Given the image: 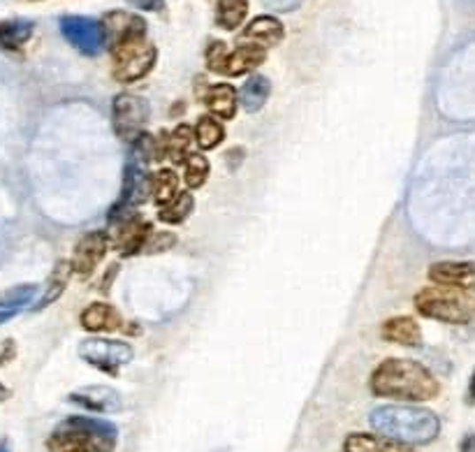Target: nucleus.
<instances>
[{
	"instance_id": "1",
	"label": "nucleus",
	"mask_w": 475,
	"mask_h": 452,
	"mask_svg": "<svg viewBox=\"0 0 475 452\" xmlns=\"http://www.w3.org/2000/svg\"><path fill=\"white\" fill-rule=\"evenodd\" d=\"M372 392L376 397L396 402H432L439 397L441 386L436 376L420 362L390 357L380 362L372 373Z\"/></svg>"
},
{
	"instance_id": "2",
	"label": "nucleus",
	"mask_w": 475,
	"mask_h": 452,
	"mask_svg": "<svg viewBox=\"0 0 475 452\" xmlns=\"http://www.w3.org/2000/svg\"><path fill=\"white\" fill-rule=\"evenodd\" d=\"M369 422L378 436L410 448L426 446L441 434L439 416L422 406H403V403L378 406L372 410Z\"/></svg>"
},
{
	"instance_id": "3",
	"label": "nucleus",
	"mask_w": 475,
	"mask_h": 452,
	"mask_svg": "<svg viewBox=\"0 0 475 452\" xmlns=\"http://www.w3.org/2000/svg\"><path fill=\"white\" fill-rule=\"evenodd\" d=\"M119 429L107 420L73 416L51 432L50 452H114Z\"/></svg>"
},
{
	"instance_id": "4",
	"label": "nucleus",
	"mask_w": 475,
	"mask_h": 452,
	"mask_svg": "<svg viewBox=\"0 0 475 452\" xmlns=\"http://www.w3.org/2000/svg\"><path fill=\"white\" fill-rule=\"evenodd\" d=\"M415 309L425 318L450 325H466L475 318V297L459 287L433 286L415 295Z\"/></svg>"
},
{
	"instance_id": "5",
	"label": "nucleus",
	"mask_w": 475,
	"mask_h": 452,
	"mask_svg": "<svg viewBox=\"0 0 475 452\" xmlns=\"http://www.w3.org/2000/svg\"><path fill=\"white\" fill-rule=\"evenodd\" d=\"M111 51V74L121 84H134L144 80L158 61V50L147 40V35H137L126 40Z\"/></svg>"
},
{
	"instance_id": "6",
	"label": "nucleus",
	"mask_w": 475,
	"mask_h": 452,
	"mask_svg": "<svg viewBox=\"0 0 475 452\" xmlns=\"http://www.w3.org/2000/svg\"><path fill=\"white\" fill-rule=\"evenodd\" d=\"M151 119V104L134 93H119L111 103V128L123 142L133 144Z\"/></svg>"
},
{
	"instance_id": "7",
	"label": "nucleus",
	"mask_w": 475,
	"mask_h": 452,
	"mask_svg": "<svg viewBox=\"0 0 475 452\" xmlns=\"http://www.w3.org/2000/svg\"><path fill=\"white\" fill-rule=\"evenodd\" d=\"M80 357L107 376H119V372L133 360V349L126 341L91 336L80 343Z\"/></svg>"
},
{
	"instance_id": "8",
	"label": "nucleus",
	"mask_w": 475,
	"mask_h": 452,
	"mask_svg": "<svg viewBox=\"0 0 475 452\" xmlns=\"http://www.w3.org/2000/svg\"><path fill=\"white\" fill-rule=\"evenodd\" d=\"M61 33L67 42L73 44L74 50L81 51L84 56H98L104 50L103 26L96 19L88 17H70L61 19Z\"/></svg>"
},
{
	"instance_id": "9",
	"label": "nucleus",
	"mask_w": 475,
	"mask_h": 452,
	"mask_svg": "<svg viewBox=\"0 0 475 452\" xmlns=\"http://www.w3.org/2000/svg\"><path fill=\"white\" fill-rule=\"evenodd\" d=\"M103 26L104 47L114 50L126 40H133L137 35H147V21L140 14L126 12V10H114L100 21Z\"/></svg>"
},
{
	"instance_id": "10",
	"label": "nucleus",
	"mask_w": 475,
	"mask_h": 452,
	"mask_svg": "<svg viewBox=\"0 0 475 452\" xmlns=\"http://www.w3.org/2000/svg\"><path fill=\"white\" fill-rule=\"evenodd\" d=\"M110 234L103 233V230H96V233H88L80 239V244L74 249L73 256V269L80 276H91L96 272L103 257L110 251Z\"/></svg>"
},
{
	"instance_id": "11",
	"label": "nucleus",
	"mask_w": 475,
	"mask_h": 452,
	"mask_svg": "<svg viewBox=\"0 0 475 452\" xmlns=\"http://www.w3.org/2000/svg\"><path fill=\"white\" fill-rule=\"evenodd\" d=\"M429 279L439 286L459 287L466 293H475V260H464V263H436L429 267Z\"/></svg>"
},
{
	"instance_id": "12",
	"label": "nucleus",
	"mask_w": 475,
	"mask_h": 452,
	"mask_svg": "<svg viewBox=\"0 0 475 452\" xmlns=\"http://www.w3.org/2000/svg\"><path fill=\"white\" fill-rule=\"evenodd\" d=\"M149 200H151V172L149 167L130 160L123 172V195L119 204L134 209Z\"/></svg>"
},
{
	"instance_id": "13",
	"label": "nucleus",
	"mask_w": 475,
	"mask_h": 452,
	"mask_svg": "<svg viewBox=\"0 0 475 452\" xmlns=\"http://www.w3.org/2000/svg\"><path fill=\"white\" fill-rule=\"evenodd\" d=\"M70 402L93 413H119L123 409L121 395L110 386H91L70 395Z\"/></svg>"
},
{
	"instance_id": "14",
	"label": "nucleus",
	"mask_w": 475,
	"mask_h": 452,
	"mask_svg": "<svg viewBox=\"0 0 475 452\" xmlns=\"http://www.w3.org/2000/svg\"><path fill=\"white\" fill-rule=\"evenodd\" d=\"M80 323L91 334H96V332H114L123 327L121 313L107 302H93V304L86 306L80 316Z\"/></svg>"
},
{
	"instance_id": "15",
	"label": "nucleus",
	"mask_w": 475,
	"mask_h": 452,
	"mask_svg": "<svg viewBox=\"0 0 475 452\" xmlns=\"http://www.w3.org/2000/svg\"><path fill=\"white\" fill-rule=\"evenodd\" d=\"M267 61V50L257 47V44H241L234 51L226 56V63H223V70L220 74H227V77H239V74L253 73L256 67H260Z\"/></svg>"
},
{
	"instance_id": "16",
	"label": "nucleus",
	"mask_w": 475,
	"mask_h": 452,
	"mask_svg": "<svg viewBox=\"0 0 475 452\" xmlns=\"http://www.w3.org/2000/svg\"><path fill=\"white\" fill-rule=\"evenodd\" d=\"M241 37L249 40L250 44H257V47L267 50V47H276V44L283 42L286 28H283V24H280L279 19L263 14V17H256L249 26H246Z\"/></svg>"
},
{
	"instance_id": "17",
	"label": "nucleus",
	"mask_w": 475,
	"mask_h": 452,
	"mask_svg": "<svg viewBox=\"0 0 475 452\" xmlns=\"http://www.w3.org/2000/svg\"><path fill=\"white\" fill-rule=\"evenodd\" d=\"M383 339L396 346L418 349L422 346V330L413 316H395L383 325Z\"/></svg>"
},
{
	"instance_id": "18",
	"label": "nucleus",
	"mask_w": 475,
	"mask_h": 452,
	"mask_svg": "<svg viewBox=\"0 0 475 452\" xmlns=\"http://www.w3.org/2000/svg\"><path fill=\"white\" fill-rule=\"evenodd\" d=\"M204 104L211 111V117L230 121L237 114V88L230 84H213L204 93Z\"/></svg>"
},
{
	"instance_id": "19",
	"label": "nucleus",
	"mask_w": 475,
	"mask_h": 452,
	"mask_svg": "<svg viewBox=\"0 0 475 452\" xmlns=\"http://www.w3.org/2000/svg\"><path fill=\"white\" fill-rule=\"evenodd\" d=\"M269 96H272V81L264 74H250L249 80L244 81L241 91H239V103L246 111L256 114L267 104Z\"/></svg>"
},
{
	"instance_id": "20",
	"label": "nucleus",
	"mask_w": 475,
	"mask_h": 452,
	"mask_svg": "<svg viewBox=\"0 0 475 452\" xmlns=\"http://www.w3.org/2000/svg\"><path fill=\"white\" fill-rule=\"evenodd\" d=\"M73 274H74L73 263H70V260H58L54 272H51L50 281H47V287H44L42 297L33 304V309H35V311H42V309H47L50 304H54V302L65 293V287L67 283H70V276Z\"/></svg>"
},
{
	"instance_id": "21",
	"label": "nucleus",
	"mask_w": 475,
	"mask_h": 452,
	"mask_svg": "<svg viewBox=\"0 0 475 452\" xmlns=\"http://www.w3.org/2000/svg\"><path fill=\"white\" fill-rule=\"evenodd\" d=\"M35 24L28 19H7L0 21V50L19 51L33 37Z\"/></svg>"
},
{
	"instance_id": "22",
	"label": "nucleus",
	"mask_w": 475,
	"mask_h": 452,
	"mask_svg": "<svg viewBox=\"0 0 475 452\" xmlns=\"http://www.w3.org/2000/svg\"><path fill=\"white\" fill-rule=\"evenodd\" d=\"M346 452H415V448L395 443L390 439L373 434H350L343 443Z\"/></svg>"
},
{
	"instance_id": "23",
	"label": "nucleus",
	"mask_w": 475,
	"mask_h": 452,
	"mask_svg": "<svg viewBox=\"0 0 475 452\" xmlns=\"http://www.w3.org/2000/svg\"><path fill=\"white\" fill-rule=\"evenodd\" d=\"M179 186H181L179 174L174 170H170V167H160L158 172L151 174V197L160 207H165L167 202H172L181 193Z\"/></svg>"
},
{
	"instance_id": "24",
	"label": "nucleus",
	"mask_w": 475,
	"mask_h": 452,
	"mask_svg": "<svg viewBox=\"0 0 475 452\" xmlns=\"http://www.w3.org/2000/svg\"><path fill=\"white\" fill-rule=\"evenodd\" d=\"M193 137H195L197 147H200L202 151H211V149H216L218 144H223V140H226V128H223V123H220L218 119L207 114V117H200V121L195 123Z\"/></svg>"
},
{
	"instance_id": "25",
	"label": "nucleus",
	"mask_w": 475,
	"mask_h": 452,
	"mask_svg": "<svg viewBox=\"0 0 475 452\" xmlns=\"http://www.w3.org/2000/svg\"><path fill=\"white\" fill-rule=\"evenodd\" d=\"M249 17V0H218L216 5V24L223 31H237Z\"/></svg>"
},
{
	"instance_id": "26",
	"label": "nucleus",
	"mask_w": 475,
	"mask_h": 452,
	"mask_svg": "<svg viewBox=\"0 0 475 452\" xmlns=\"http://www.w3.org/2000/svg\"><path fill=\"white\" fill-rule=\"evenodd\" d=\"M193 207H195L193 195H190L188 190H181L174 200L167 202L165 207H160L158 218L163 220V223H170V226H181L183 220L193 214Z\"/></svg>"
},
{
	"instance_id": "27",
	"label": "nucleus",
	"mask_w": 475,
	"mask_h": 452,
	"mask_svg": "<svg viewBox=\"0 0 475 452\" xmlns=\"http://www.w3.org/2000/svg\"><path fill=\"white\" fill-rule=\"evenodd\" d=\"M195 142V137H193V128L190 126H186V123H181V126H177V128L172 130V134L167 137V147H165V153H167V158L172 160V163H183V160L190 156V144Z\"/></svg>"
},
{
	"instance_id": "28",
	"label": "nucleus",
	"mask_w": 475,
	"mask_h": 452,
	"mask_svg": "<svg viewBox=\"0 0 475 452\" xmlns=\"http://www.w3.org/2000/svg\"><path fill=\"white\" fill-rule=\"evenodd\" d=\"M209 172H211V165L202 153H190L188 158L183 160V181L190 190H197L207 184Z\"/></svg>"
},
{
	"instance_id": "29",
	"label": "nucleus",
	"mask_w": 475,
	"mask_h": 452,
	"mask_svg": "<svg viewBox=\"0 0 475 452\" xmlns=\"http://www.w3.org/2000/svg\"><path fill=\"white\" fill-rule=\"evenodd\" d=\"M37 297V286L35 283H24V286L10 287L5 293H0V309L3 311H17L24 306L33 304Z\"/></svg>"
},
{
	"instance_id": "30",
	"label": "nucleus",
	"mask_w": 475,
	"mask_h": 452,
	"mask_svg": "<svg viewBox=\"0 0 475 452\" xmlns=\"http://www.w3.org/2000/svg\"><path fill=\"white\" fill-rule=\"evenodd\" d=\"M177 244V237L172 233H160V234H149L147 244H144V253H160L170 251L172 246Z\"/></svg>"
},
{
	"instance_id": "31",
	"label": "nucleus",
	"mask_w": 475,
	"mask_h": 452,
	"mask_svg": "<svg viewBox=\"0 0 475 452\" xmlns=\"http://www.w3.org/2000/svg\"><path fill=\"white\" fill-rule=\"evenodd\" d=\"M226 56H227V47L226 42H211L207 47V67L211 70V73H218L223 70V63H226Z\"/></svg>"
},
{
	"instance_id": "32",
	"label": "nucleus",
	"mask_w": 475,
	"mask_h": 452,
	"mask_svg": "<svg viewBox=\"0 0 475 452\" xmlns=\"http://www.w3.org/2000/svg\"><path fill=\"white\" fill-rule=\"evenodd\" d=\"M263 3L272 12H295L302 5V0H263Z\"/></svg>"
},
{
	"instance_id": "33",
	"label": "nucleus",
	"mask_w": 475,
	"mask_h": 452,
	"mask_svg": "<svg viewBox=\"0 0 475 452\" xmlns=\"http://www.w3.org/2000/svg\"><path fill=\"white\" fill-rule=\"evenodd\" d=\"M128 5L142 12H160L165 7V0H128Z\"/></svg>"
},
{
	"instance_id": "34",
	"label": "nucleus",
	"mask_w": 475,
	"mask_h": 452,
	"mask_svg": "<svg viewBox=\"0 0 475 452\" xmlns=\"http://www.w3.org/2000/svg\"><path fill=\"white\" fill-rule=\"evenodd\" d=\"M459 452H475V434L469 432V434L462 439V446H459Z\"/></svg>"
},
{
	"instance_id": "35",
	"label": "nucleus",
	"mask_w": 475,
	"mask_h": 452,
	"mask_svg": "<svg viewBox=\"0 0 475 452\" xmlns=\"http://www.w3.org/2000/svg\"><path fill=\"white\" fill-rule=\"evenodd\" d=\"M466 403H475V372L469 380V392H466Z\"/></svg>"
},
{
	"instance_id": "36",
	"label": "nucleus",
	"mask_w": 475,
	"mask_h": 452,
	"mask_svg": "<svg viewBox=\"0 0 475 452\" xmlns=\"http://www.w3.org/2000/svg\"><path fill=\"white\" fill-rule=\"evenodd\" d=\"M14 313H17V311H3V309H0V325H3V323H7V320L12 318Z\"/></svg>"
},
{
	"instance_id": "37",
	"label": "nucleus",
	"mask_w": 475,
	"mask_h": 452,
	"mask_svg": "<svg viewBox=\"0 0 475 452\" xmlns=\"http://www.w3.org/2000/svg\"><path fill=\"white\" fill-rule=\"evenodd\" d=\"M0 452H12V450H10V441H7V439L0 441Z\"/></svg>"
},
{
	"instance_id": "38",
	"label": "nucleus",
	"mask_w": 475,
	"mask_h": 452,
	"mask_svg": "<svg viewBox=\"0 0 475 452\" xmlns=\"http://www.w3.org/2000/svg\"><path fill=\"white\" fill-rule=\"evenodd\" d=\"M7 395H10V392H7V387L3 386V383H0V402H5Z\"/></svg>"
}]
</instances>
